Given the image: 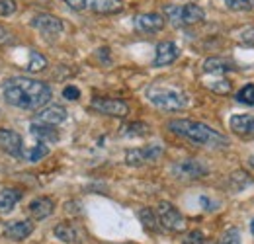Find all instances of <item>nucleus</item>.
Masks as SVG:
<instances>
[{
	"label": "nucleus",
	"instance_id": "nucleus-1",
	"mask_svg": "<svg viewBox=\"0 0 254 244\" xmlns=\"http://www.w3.org/2000/svg\"><path fill=\"white\" fill-rule=\"evenodd\" d=\"M2 94L8 106L18 108V110H26V112H35L41 110L43 106L49 104L53 92L51 86L41 82V80H33V78H24V76H12L4 82Z\"/></svg>",
	"mask_w": 254,
	"mask_h": 244
},
{
	"label": "nucleus",
	"instance_id": "nucleus-2",
	"mask_svg": "<svg viewBox=\"0 0 254 244\" xmlns=\"http://www.w3.org/2000/svg\"><path fill=\"white\" fill-rule=\"evenodd\" d=\"M168 131L188 139L195 145H201V147H211V149L229 147V139L223 133L211 129L205 123L193 122V120H172V122H168Z\"/></svg>",
	"mask_w": 254,
	"mask_h": 244
},
{
	"label": "nucleus",
	"instance_id": "nucleus-3",
	"mask_svg": "<svg viewBox=\"0 0 254 244\" xmlns=\"http://www.w3.org/2000/svg\"><path fill=\"white\" fill-rule=\"evenodd\" d=\"M147 98L153 106H157L162 112H180L188 104V98L184 92L166 88V86H151L147 90Z\"/></svg>",
	"mask_w": 254,
	"mask_h": 244
},
{
	"label": "nucleus",
	"instance_id": "nucleus-4",
	"mask_svg": "<svg viewBox=\"0 0 254 244\" xmlns=\"http://www.w3.org/2000/svg\"><path fill=\"white\" fill-rule=\"evenodd\" d=\"M160 229L170 231V233H184L186 231V219L170 201H160L157 207Z\"/></svg>",
	"mask_w": 254,
	"mask_h": 244
},
{
	"label": "nucleus",
	"instance_id": "nucleus-5",
	"mask_svg": "<svg viewBox=\"0 0 254 244\" xmlns=\"http://www.w3.org/2000/svg\"><path fill=\"white\" fill-rule=\"evenodd\" d=\"M164 153L160 145H149L141 149H129L126 153V162L129 166H145L151 162H157Z\"/></svg>",
	"mask_w": 254,
	"mask_h": 244
},
{
	"label": "nucleus",
	"instance_id": "nucleus-6",
	"mask_svg": "<svg viewBox=\"0 0 254 244\" xmlns=\"http://www.w3.org/2000/svg\"><path fill=\"white\" fill-rule=\"evenodd\" d=\"M90 106L98 114L112 116V118H126L129 114V104L124 100H116V98H94Z\"/></svg>",
	"mask_w": 254,
	"mask_h": 244
},
{
	"label": "nucleus",
	"instance_id": "nucleus-7",
	"mask_svg": "<svg viewBox=\"0 0 254 244\" xmlns=\"http://www.w3.org/2000/svg\"><path fill=\"white\" fill-rule=\"evenodd\" d=\"M172 172H174V176H178V178H182V180H197V178L207 176V168H205L201 162L191 160V158L176 162V164L172 166Z\"/></svg>",
	"mask_w": 254,
	"mask_h": 244
},
{
	"label": "nucleus",
	"instance_id": "nucleus-8",
	"mask_svg": "<svg viewBox=\"0 0 254 244\" xmlns=\"http://www.w3.org/2000/svg\"><path fill=\"white\" fill-rule=\"evenodd\" d=\"M0 149L14 158H22L24 154V141L22 135L14 129H0Z\"/></svg>",
	"mask_w": 254,
	"mask_h": 244
},
{
	"label": "nucleus",
	"instance_id": "nucleus-9",
	"mask_svg": "<svg viewBox=\"0 0 254 244\" xmlns=\"http://www.w3.org/2000/svg\"><path fill=\"white\" fill-rule=\"evenodd\" d=\"M32 26L45 37H57L63 31V22L51 14H37L32 20Z\"/></svg>",
	"mask_w": 254,
	"mask_h": 244
},
{
	"label": "nucleus",
	"instance_id": "nucleus-10",
	"mask_svg": "<svg viewBox=\"0 0 254 244\" xmlns=\"http://www.w3.org/2000/svg\"><path fill=\"white\" fill-rule=\"evenodd\" d=\"M164 24H166L164 16H160L157 12L139 14V16H135V20H133L135 30L141 31V33H157V31H160L164 28Z\"/></svg>",
	"mask_w": 254,
	"mask_h": 244
},
{
	"label": "nucleus",
	"instance_id": "nucleus-11",
	"mask_svg": "<svg viewBox=\"0 0 254 244\" xmlns=\"http://www.w3.org/2000/svg\"><path fill=\"white\" fill-rule=\"evenodd\" d=\"M33 229H35V225H33V221H30V219H24V221H14V223H10V225L6 227L4 235H6L10 241L22 243V241H26V239L32 235Z\"/></svg>",
	"mask_w": 254,
	"mask_h": 244
},
{
	"label": "nucleus",
	"instance_id": "nucleus-12",
	"mask_svg": "<svg viewBox=\"0 0 254 244\" xmlns=\"http://www.w3.org/2000/svg\"><path fill=\"white\" fill-rule=\"evenodd\" d=\"M180 55V49L176 47V43L172 41H162L157 45V55H155V66H168L178 59Z\"/></svg>",
	"mask_w": 254,
	"mask_h": 244
},
{
	"label": "nucleus",
	"instance_id": "nucleus-13",
	"mask_svg": "<svg viewBox=\"0 0 254 244\" xmlns=\"http://www.w3.org/2000/svg\"><path fill=\"white\" fill-rule=\"evenodd\" d=\"M205 20V12L197 4H186L178 10V26H195Z\"/></svg>",
	"mask_w": 254,
	"mask_h": 244
},
{
	"label": "nucleus",
	"instance_id": "nucleus-14",
	"mask_svg": "<svg viewBox=\"0 0 254 244\" xmlns=\"http://www.w3.org/2000/svg\"><path fill=\"white\" fill-rule=\"evenodd\" d=\"M64 120H66V110L57 104L37 112V116H35V122L43 123V125H61Z\"/></svg>",
	"mask_w": 254,
	"mask_h": 244
},
{
	"label": "nucleus",
	"instance_id": "nucleus-15",
	"mask_svg": "<svg viewBox=\"0 0 254 244\" xmlns=\"http://www.w3.org/2000/svg\"><path fill=\"white\" fill-rule=\"evenodd\" d=\"M53 235L64 244H78L82 243V237H80V229L72 223H59L55 229H53Z\"/></svg>",
	"mask_w": 254,
	"mask_h": 244
},
{
	"label": "nucleus",
	"instance_id": "nucleus-16",
	"mask_svg": "<svg viewBox=\"0 0 254 244\" xmlns=\"http://www.w3.org/2000/svg\"><path fill=\"white\" fill-rule=\"evenodd\" d=\"M229 125L233 129V133H237L239 137H251V135H254V118L249 116V114L233 116L229 120Z\"/></svg>",
	"mask_w": 254,
	"mask_h": 244
},
{
	"label": "nucleus",
	"instance_id": "nucleus-17",
	"mask_svg": "<svg viewBox=\"0 0 254 244\" xmlns=\"http://www.w3.org/2000/svg\"><path fill=\"white\" fill-rule=\"evenodd\" d=\"M53 209H55V203H53L51 197H37V199H33L32 203H30V213L37 221L47 219L49 215L53 213Z\"/></svg>",
	"mask_w": 254,
	"mask_h": 244
},
{
	"label": "nucleus",
	"instance_id": "nucleus-18",
	"mask_svg": "<svg viewBox=\"0 0 254 244\" xmlns=\"http://www.w3.org/2000/svg\"><path fill=\"white\" fill-rule=\"evenodd\" d=\"M22 199V191L16 187H4L0 189V213H10L16 203H20Z\"/></svg>",
	"mask_w": 254,
	"mask_h": 244
},
{
	"label": "nucleus",
	"instance_id": "nucleus-19",
	"mask_svg": "<svg viewBox=\"0 0 254 244\" xmlns=\"http://www.w3.org/2000/svg\"><path fill=\"white\" fill-rule=\"evenodd\" d=\"M30 133H32L33 137H37V141H41V143H45V141L57 143L59 141V131L55 129V125H43V123L35 125L33 123L32 127H30Z\"/></svg>",
	"mask_w": 254,
	"mask_h": 244
},
{
	"label": "nucleus",
	"instance_id": "nucleus-20",
	"mask_svg": "<svg viewBox=\"0 0 254 244\" xmlns=\"http://www.w3.org/2000/svg\"><path fill=\"white\" fill-rule=\"evenodd\" d=\"M88 6L96 14H116L124 10L122 0H88Z\"/></svg>",
	"mask_w": 254,
	"mask_h": 244
},
{
	"label": "nucleus",
	"instance_id": "nucleus-21",
	"mask_svg": "<svg viewBox=\"0 0 254 244\" xmlns=\"http://www.w3.org/2000/svg\"><path fill=\"white\" fill-rule=\"evenodd\" d=\"M233 68H235L233 62H229L227 59H219V57H209L203 62V72L207 74H225Z\"/></svg>",
	"mask_w": 254,
	"mask_h": 244
},
{
	"label": "nucleus",
	"instance_id": "nucleus-22",
	"mask_svg": "<svg viewBox=\"0 0 254 244\" xmlns=\"http://www.w3.org/2000/svg\"><path fill=\"white\" fill-rule=\"evenodd\" d=\"M139 221L145 227V231H149V233H159L160 231L159 217H157V213L153 209H149V207H143L139 211Z\"/></svg>",
	"mask_w": 254,
	"mask_h": 244
},
{
	"label": "nucleus",
	"instance_id": "nucleus-23",
	"mask_svg": "<svg viewBox=\"0 0 254 244\" xmlns=\"http://www.w3.org/2000/svg\"><path fill=\"white\" fill-rule=\"evenodd\" d=\"M49 154V147L45 145V143H41V141H37L35 145H33L32 149H24V154H22V158H26L28 162H39L41 158H45Z\"/></svg>",
	"mask_w": 254,
	"mask_h": 244
},
{
	"label": "nucleus",
	"instance_id": "nucleus-24",
	"mask_svg": "<svg viewBox=\"0 0 254 244\" xmlns=\"http://www.w3.org/2000/svg\"><path fill=\"white\" fill-rule=\"evenodd\" d=\"M151 133V127L143 122H133L127 123L122 127V135H127V137H145Z\"/></svg>",
	"mask_w": 254,
	"mask_h": 244
},
{
	"label": "nucleus",
	"instance_id": "nucleus-25",
	"mask_svg": "<svg viewBox=\"0 0 254 244\" xmlns=\"http://www.w3.org/2000/svg\"><path fill=\"white\" fill-rule=\"evenodd\" d=\"M237 100L245 106H254V84H245L237 92Z\"/></svg>",
	"mask_w": 254,
	"mask_h": 244
},
{
	"label": "nucleus",
	"instance_id": "nucleus-26",
	"mask_svg": "<svg viewBox=\"0 0 254 244\" xmlns=\"http://www.w3.org/2000/svg\"><path fill=\"white\" fill-rule=\"evenodd\" d=\"M225 6L233 12H245V10H253L254 0H225Z\"/></svg>",
	"mask_w": 254,
	"mask_h": 244
},
{
	"label": "nucleus",
	"instance_id": "nucleus-27",
	"mask_svg": "<svg viewBox=\"0 0 254 244\" xmlns=\"http://www.w3.org/2000/svg\"><path fill=\"white\" fill-rule=\"evenodd\" d=\"M45 66H47V59H45L43 55H39V53H35V51H33L32 55H30L28 70H32V72H39V70H43Z\"/></svg>",
	"mask_w": 254,
	"mask_h": 244
},
{
	"label": "nucleus",
	"instance_id": "nucleus-28",
	"mask_svg": "<svg viewBox=\"0 0 254 244\" xmlns=\"http://www.w3.org/2000/svg\"><path fill=\"white\" fill-rule=\"evenodd\" d=\"M219 244H243L241 243V235H239V231H237V229H229V231L221 237Z\"/></svg>",
	"mask_w": 254,
	"mask_h": 244
},
{
	"label": "nucleus",
	"instance_id": "nucleus-29",
	"mask_svg": "<svg viewBox=\"0 0 254 244\" xmlns=\"http://www.w3.org/2000/svg\"><path fill=\"white\" fill-rule=\"evenodd\" d=\"M16 12L14 0H0V16H12Z\"/></svg>",
	"mask_w": 254,
	"mask_h": 244
},
{
	"label": "nucleus",
	"instance_id": "nucleus-30",
	"mask_svg": "<svg viewBox=\"0 0 254 244\" xmlns=\"http://www.w3.org/2000/svg\"><path fill=\"white\" fill-rule=\"evenodd\" d=\"M184 244H203V233L201 231H191V233H188Z\"/></svg>",
	"mask_w": 254,
	"mask_h": 244
},
{
	"label": "nucleus",
	"instance_id": "nucleus-31",
	"mask_svg": "<svg viewBox=\"0 0 254 244\" xmlns=\"http://www.w3.org/2000/svg\"><path fill=\"white\" fill-rule=\"evenodd\" d=\"M63 98L64 100L74 102V100H78V98H80V90H78L76 86H66V88L63 90Z\"/></svg>",
	"mask_w": 254,
	"mask_h": 244
},
{
	"label": "nucleus",
	"instance_id": "nucleus-32",
	"mask_svg": "<svg viewBox=\"0 0 254 244\" xmlns=\"http://www.w3.org/2000/svg\"><path fill=\"white\" fill-rule=\"evenodd\" d=\"M14 41H16L14 35L6 30L4 26H0V45H10V43H14Z\"/></svg>",
	"mask_w": 254,
	"mask_h": 244
},
{
	"label": "nucleus",
	"instance_id": "nucleus-33",
	"mask_svg": "<svg viewBox=\"0 0 254 244\" xmlns=\"http://www.w3.org/2000/svg\"><path fill=\"white\" fill-rule=\"evenodd\" d=\"M211 90H215L217 94H229L231 84H229L227 80H221V82H217V84H211Z\"/></svg>",
	"mask_w": 254,
	"mask_h": 244
},
{
	"label": "nucleus",
	"instance_id": "nucleus-34",
	"mask_svg": "<svg viewBox=\"0 0 254 244\" xmlns=\"http://www.w3.org/2000/svg\"><path fill=\"white\" fill-rule=\"evenodd\" d=\"M64 4L70 6L72 10H84L86 4H88V0H64Z\"/></svg>",
	"mask_w": 254,
	"mask_h": 244
},
{
	"label": "nucleus",
	"instance_id": "nucleus-35",
	"mask_svg": "<svg viewBox=\"0 0 254 244\" xmlns=\"http://www.w3.org/2000/svg\"><path fill=\"white\" fill-rule=\"evenodd\" d=\"M241 37H243V41H245V43H249V45H253V47H254V28L245 30Z\"/></svg>",
	"mask_w": 254,
	"mask_h": 244
},
{
	"label": "nucleus",
	"instance_id": "nucleus-36",
	"mask_svg": "<svg viewBox=\"0 0 254 244\" xmlns=\"http://www.w3.org/2000/svg\"><path fill=\"white\" fill-rule=\"evenodd\" d=\"M199 203H201L205 209H215V205H211V201H209L205 195H201V197H199Z\"/></svg>",
	"mask_w": 254,
	"mask_h": 244
},
{
	"label": "nucleus",
	"instance_id": "nucleus-37",
	"mask_svg": "<svg viewBox=\"0 0 254 244\" xmlns=\"http://www.w3.org/2000/svg\"><path fill=\"white\" fill-rule=\"evenodd\" d=\"M251 231H253V235H254V219H253V223H251Z\"/></svg>",
	"mask_w": 254,
	"mask_h": 244
},
{
	"label": "nucleus",
	"instance_id": "nucleus-38",
	"mask_svg": "<svg viewBox=\"0 0 254 244\" xmlns=\"http://www.w3.org/2000/svg\"><path fill=\"white\" fill-rule=\"evenodd\" d=\"M253 164H254V160H253Z\"/></svg>",
	"mask_w": 254,
	"mask_h": 244
}]
</instances>
